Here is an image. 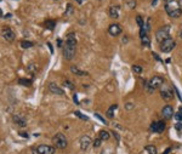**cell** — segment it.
Here are the masks:
<instances>
[{"instance_id":"41","label":"cell","mask_w":182,"mask_h":154,"mask_svg":"<svg viewBox=\"0 0 182 154\" xmlns=\"http://www.w3.org/2000/svg\"><path fill=\"white\" fill-rule=\"evenodd\" d=\"M75 1H77L78 4H83V3L85 1V0H75Z\"/></svg>"},{"instance_id":"35","label":"cell","mask_w":182,"mask_h":154,"mask_svg":"<svg viewBox=\"0 0 182 154\" xmlns=\"http://www.w3.org/2000/svg\"><path fill=\"white\" fill-rule=\"evenodd\" d=\"M95 115H96V117H97V118H98V119H100L101 121H102V123H104V124H106V123H107V121H106V120L103 119V118H102V117H101V115L98 114V113H96V114H95Z\"/></svg>"},{"instance_id":"16","label":"cell","mask_w":182,"mask_h":154,"mask_svg":"<svg viewBox=\"0 0 182 154\" xmlns=\"http://www.w3.org/2000/svg\"><path fill=\"white\" fill-rule=\"evenodd\" d=\"M109 16L114 19L119 18V7L118 6H110L109 7Z\"/></svg>"},{"instance_id":"3","label":"cell","mask_w":182,"mask_h":154,"mask_svg":"<svg viewBox=\"0 0 182 154\" xmlns=\"http://www.w3.org/2000/svg\"><path fill=\"white\" fill-rule=\"evenodd\" d=\"M75 46H77V44H70V43H66L64 44V46H63V56H64L66 60L70 61L74 57L75 49H77Z\"/></svg>"},{"instance_id":"31","label":"cell","mask_w":182,"mask_h":154,"mask_svg":"<svg viewBox=\"0 0 182 154\" xmlns=\"http://www.w3.org/2000/svg\"><path fill=\"white\" fill-rule=\"evenodd\" d=\"M28 72H30V73H33V72H35V70H37V67H35V64L34 63H32V64H29L28 66Z\"/></svg>"},{"instance_id":"26","label":"cell","mask_w":182,"mask_h":154,"mask_svg":"<svg viewBox=\"0 0 182 154\" xmlns=\"http://www.w3.org/2000/svg\"><path fill=\"white\" fill-rule=\"evenodd\" d=\"M136 22H137V24L140 25V28L145 27V23H143V18L141 16H136Z\"/></svg>"},{"instance_id":"38","label":"cell","mask_w":182,"mask_h":154,"mask_svg":"<svg viewBox=\"0 0 182 154\" xmlns=\"http://www.w3.org/2000/svg\"><path fill=\"white\" fill-rule=\"evenodd\" d=\"M48 46H49V48H50V51H51V54L54 52V49H52V45L51 44H50V43H48Z\"/></svg>"},{"instance_id":"23","label":"cell","mask_w":182,"mask_h":154,"mask_svg":"<svg viewBox=\"0 0 182 154\" xmlns=\"http://www.w3.org/2000/svg\"><path fill=\"white\" fill-rule=\"evenodd\" d=\"M145 149L148 152V154H158V151H157V148H155L154 146H152V145L146 146Z\"/></svg>"},{"instance_id":"1","label":"cell","mask_w":182,"mask_h":154,"mask_svg":"<svg viewBox=\"0 0 182 154\" xmlns=\"http://www.w3.org/2000/svg\"><path fill=\"white\" fill-rule=\"evenodd\" d=\"M164 84V78H161V76H158V75H155V76H153L147 84H146V90H147L148 92H154V90H157V89H159V88H161V85Z\"/></svg>"},{"instance_id":"36","label":"cell","mask_w":182,"mask_h":154,"mask_svg":"<svg viewBox=\"0 0 182 154\" xmlns=\"http://www.w3.org/2000/svg\"><path fill=\"white\" fill-rule=\"evenodd\" d=\"M19 135H21L22 137H24V138H28V133H26V132H21Z\"/></svg>"},{"instance_id":"5","label":"cell","mask_w":182,"mask_h":154,"mask_svg":"<svg viewBox=\"0 0 182 154\" xmlns=\"http://www.w3.org/2000/svg\"><path fill=\"white\" fill-rule=\"evenodd\" d=\"M176 46V43H175V40L174 39H171V38H168V39H165L163 40V42L160 43V51L161 52H164V54H169L170 51H173V49Z\"/></svg>"},{"instance_id":"13","label":"cell","mask_w":182,"mask_h":154,"mask_svg":"<svg viewBox=\"0 0 182 154\" xmlns=\"http://www.w3.org/2000/svg\"><path fill=\"white\" fill-rule=\"evenodd\" d=\"M121 27H120V24L118 23H113V24H110L109 25V28H108V33L112 35V37H118V35L121 33Z\"/></svg>"},{"instance_id":"2","label":"cell","mask_w":182,"mask_h":154,"mask_svg":"<svg viewBox=\"0 0 182 154\" xmlns=\"http://www.w3.org/2000/svg\"><path fill=\"white\" fill-rule=\"evenodd\" d=\"M52 143L55 145V147L58 148V149H64L68 146V141L63 133H56L52 138Z\"/></svg>"},{"instance_id":"40","label":"cell","mask_w":182,"mask_h":154,"mask_svg":"<svg viewBox=\"0 0 182 154\" xmlns=\"http://www.w3.org/2000/svg\"><path fill=\"white\" fill-rule=\"evenodd\" d=\"M73 100H74V102H77V103H78V97H77V95L73 96Z\"/></svg>"},{"instance_id":"12","label":"cell","mask_w":182,"mask_h":154,"mask_svg":"<svg viewBox=\"0 0 182 154\" xmlns=\"http://www.w3.org/2000/svg\"><path fill=\"white\" fill-rule=\"evenodd\" d=\"M37 151L39 154H55L56 149H55V147H51V146H46V145H40Z\"/></svg>"},{"instance_id":"25","label":"cell","mask_w":182,"mask_h":154,"mask_svg":"<svg viewBox=\"0 0 182 154\" xmlns=\"http://www.w3.org/2000/svg\"><path fill=\"white\" fill-rule=\"evenodd\" d=\"M132 72H134V73H136V74H140L141 72H142V67L139 66V64H134L132 66Z\"/></svg>"},{"instance_id":"22","label":"cell","mask_w":182,"mask_h":154,"mask_svg":"<svg viewBox=\"0 0 182 154\" xmlns=\"http://www.w3.org/2000/svg\"><path fill=\"white\" fill-rule=\"evenodd\" d=\"M34 46V43L32 42H28V40H22L21 42V48L22 49H30Z\"/></svg>"},{"instance_id":"33","label":"cell","mask_w":182,"mask_h":154,"mask_svg":"<svg viewBox=\"0 0 182 154\" xmlns=\"http://www.w3.org/2000/svg\"><path fill=\"white\" fill-rule=\"evenodd\" d=\"M68 9H67V11H66V16H68V15H70V13H72L73 12V6H72V5H70V4H68V6H67Z\"/></svg>"},{"instance_id":"44","label":"cell","mask_w":182,"mask_h":154,"mask_svg":"<svg viewBox=\"0 0 182 154\" xmlns=\"http://www.w3.org/2000/svg\"><path fill=\"white\" fill-rule=\"evenodd\" d=\"M179 4H180V6L182 7V0H179Z\"/></svg>"},{"instance_id":"46","label":"cell","mask_w":182,"mask_h":154,"mask_svg":"<svg viewBox=\"0 0 182 154\" xmlns=\"http://www.w3.org/2000/svg\"><path fill=\"white\" fill-rule=\"evenodd\" d=\"M0 1H1V0H0Z\"/></svg>"},{"instance_id":"6","label":"cell","mask_w":182,"mask_h":154,"mask_svg":"<svg viewBox=\"0 0 182 154\" xmlns=\"http://www.w3.org/2000/svg\"><path fill=\"white\" fill-rule=\"evenodd\" d=\"M169 33H170V25H164V27L159 28L155 33V39L158 40L159 43H161L163 40L169 38Z\"/></svg>"},{"instance_id":"10","label":"cell","mask_w":182,"mask_h":154,"mask_svg":"<svg viewBox=\"0 0 182 154\" xmlns=\"http://www.w3.org/2000/svg\"><path fill=\"white\" fill-rule=\"evenodd\" d=\"M151 130L153 132L161 133L165 130V123L164 121H153L151 124Z\"/></svg>"},{"instance_id":"29","label":"cell","mask_w":182,"mask_h":154,"mask_svg":"<svg viewBox=\"0 0 182 154\" xmlns=\"http://www.w3.org/2000/svg\"><path fill=\"white\" fill-rule=\"evenodd\" d=\"M63 85H64V86H67V88H68L69 90H73V89H74V85H73L72 83H70V81H69V80H64V83H63Z\"/></svg>"},{"instance_id":"43","label":"cell","mask_w":182,"mask_h":154,"mask_svg":"<svg viewBox=\"0 0 182 154\" xmlns=\"http://www.w3.org/2000/svg\"><path fill=\"white\" fill-rule=\"evenodd\" d=\"M32 152H33V154H39V153H38V151H37V149H33V151H32Z\"/></svg>"},{"instance_id":"4","label":"cell","mask_w":182,"mask_h":154,"mask_svg":"<svg viewBox=\"0 0 182 154\" xmlns=\"http://www.w3.org/2000/svg\"><path fill=\"white\" fill-rule=\"evenodd\" d=\"M165 11L170 17H173V18H179L182 15V9L175 6V5H173L171 3L165 5Z\"/></svg>"},{"instance_id":"32","label":"cell","mask_w":182,"mask_h":154,"mask_svg":"<svg viewBox=\"0 0 182 154\" xmlns=\"http://www.w3.org/2000/svg\"><path fill=\"white\" fill-rule=\"evenodd\" d=\"M175 118H176V119H177L179 121H181V120H182V107L180 108V110L177 112V114L175 115Z\"/></svg>"},{"instance_id":"30","label":"cell","mask_w":182,"mask_h":154,"mask_svg":"<svg viewBox=\"0 0 182 154\" xmlns=\"http://www.w3.org/2000/svg\"><path fill=\"white\" fill-rule=\"evenodd\" d=\"M74 114H75V115H77L78 118H80V119H83V120H88V117H85V115H83V114H82V113H80V112H78V110H77V112H74Z\"/></svg>"},{"instance_id":"18","label":"cell","mask_w":182,"mask_h":154,"mask_svg":"<svg viewBox=\"0 0 182 154\" xmlns=\"http://www.w3.org/2000/svg\"><path fill=\"white\" fill-rule=\"evenodd\" d=\"M118 108V106L117 104H112L108 108V110H107V113H106V115H107V118L108 119H112V118L114 117V112H115V109Z\"/></svg>"},{"instance_id":"39","label":"cell","mask_w":182,"mask_h":154,"mask_svg":"<svg viewBox=\"0 0 182 154\" xmlns=\"http://www.w3.org/2000/svg\"><path fill=\"white\" fill-rule=\"evenodd\" d=\"M170 152H171V148H166V151H165L163 154H169Z\"/></svg>"},{"instance_id":"15","label":"cell","mask_w":182,"mask_h":154,"mask_svg":"<svg viewBox=\"0 0 182 154\" xmlns=\"http://www.w3.org/2000/svg\"><path fill=\"white\" fill-rule=\"evenodd\" d=\"M49 90L52 92V94H55V95H60V96H62V95H64V91L60 88V86H57L55 83H50L49 84Z\"/></svg>"},{"instance_id":"24","label":"cell","mask_w":182,"mask_h":154,"mask_svg":"<svg viewBox=\"0 0 182 154\" xmlns=\"http://www.w3.org/2000/svg\"><path fill=\"white\" fill-rule=\"evenodd\" d=\"M18 84L19 85H23V86H30L32 85V80H28V79H18Z\"/></svg>"},{"instance_id":"20","label":"cell","mask_w":182,"mask_h":154,"mask_svg":"<svg viewBox=\"0 0 182 154\" xmlns=\"http://www.w3.org/2000/svg\"><path fill=\"white\" fill-rule=\"evenodd\" d=\"M124 1V5L128 9H130V10H132V9H135L136 7V0H123Z\"/></svg>"},{"instance_id":"14","label":"cell","mask_w":182,"mask_h":154,"mask_svg":"<svg viewBox=\"0 0 182 154\" xmlns=\"http://www.w3.org/2000/svg\"><path fill=\"white\" fill-rule=\"evenodd\" d=\"M161 114H163V117L165 118V119H171V118L174 117V108L173 106H165L163 110H161Z\"/></svg>"},{"instance_id":"11","label":"cell","mask_w":182,"mask_h":154,"mask_svg":"<svg viewBox=\"0 0 182 154\" xmlns=\"http://www.w3.org/2000/svg\"><path fill=\"white\" fill-rule=\"evenodd\" d=\"M80 148H82L83 151H88L89 147L92 145V141H91V138L88 136V135H84L80 137Z\"/></svg>"},{"instance_id":"42","label":"cell","mask_w":182,"mask_h":154,"mask_svg":"<svg viewBox=\"0 0 182 154\" xmlns=\"http://www.w3.org/2000/svg\"><path fill=\"white\" fill-rule=\"evenodd\" d=\"M164 1H165L166 4H170V3H173V1H174V0H164Z\"/></svg>"},{"instance_id":"17","label":"cell","mask_w":182,"mask_h":154,"mask_svg":"<svg viewBox=\"0 0 182 154\" xmlns=\"http://www.w3.org/2000/svg\"><path fill=\"white\" fill-rule=\"evenodd\" d=\"M70 72H72L73 74H75V75H78V76L88 75L86 72H84V70H82V69H79L78 67H75V66H72V67H70Z\"/></svg>"},{"instance_id":"28","label":"cell","mask_w":182,"mask_h":154,"mask_svg":"<svg viewBox=\"0 0 182 154\" xmlns=\"http://www.w3.org/2000/svg\"><path fill=\"white\" fill-rule=\"evenodd\" d=\"M142 46H143V48H148V46H149V40H148V37L142 38Z\"/></svg>"},{"instance_id":"27","label":"cell","mask_w":182,"mask_h":154,"mask_svg":"<svg viewBox=\"0 0 182 154\" xmlns=\"http://www.w3.org/2000/svg\"><path fill=\"white\" fill-rule=\"evenodd\" d=\"M101 143H102V140L98 137V138H96V140H94V142H92V146L95 147V148H98L100 146H101Z\"/></svg>"},{"instance_id":"21","label":"cell","mask_w":182,"mask_h":154,"mask_svg":"<svg viewBox=\"0 0 182 154\" xmlns=\"http://www.w3.org/2000/svg\"><path fill=\"white\" fill-rule=\"evenodd\" d=\"M44 24H45V27H46L48 29H50V30H54L55 27H56V22H55L54 19H46Z\"/></svg>"},{"instance_id":"45","label":"cell","mask_w":182,"mask_h":154,"mask_svg":"<svg viewBox=\"0 0 182 154\" xmlns=\"http://www.w3.org/2000/svg\"><path fill=\"white\" fill-rule=\"evenodd\" d=\"M55 1H57V0H55Z\"/></svg>"},{"instance_id":"19","label":"cell","mask_w":182,"mask_h":154,"mask_svg":"<svg viewBox=\"0 0 182 154\" xmlns=\"http://www.w3.org/2000/svg\"><path fill=\"white\" fill-rule=\"evenodd\" d=\"M98 137H100L102 141H108V140H109V137H110V135H109V132H108V131L101 130V131L98 132Z\"/></svg>"},{"instance_id":"7","label":"cell","mask_w":182,"mask_h":154,"mask_svg":"<svg viewBox=\"0 0 182 154\" xmlns=\"http://www.w3.org/2000/svg\"><path fill=\"white\" fill-rule=\"evenodd\" d=\"M1 35H3V38L6 40V42H9V43H12L13 40H15V38H16V34H15V32L11 28H9V27H3Z\"/></svg>"},{"instance_id":"9","label":"cell","mask_w":182,"mask_h":154,"mask_svg":"<svg viewBox=\"0 0 182 154\" xmlns=\"http://www.w3.org/2000/svg\"><path fill=\"white\" fill-rule=\"evenodd\" d=\"M12 120H13L15 124L21 126V127H26L27 126V119H26V117H24L23 114H15L12 117Z\"/></svg>"},{"instance_id":"34","label":"cell","mask_w":182,"mask_h":154,"mask_svg":"<svg viewBox=\"0 0 182 154\" xmlns=\"http://www.w3.org/2000/svg\"><path fill=\"white\" fill-rule=\"evenodd\" d=\"M175 127H176V130H177V131H181L182 130V124H181V123H177V124L175 125Z\"/></svg>"},{"instance_id":"8","label":"cell","mask_w":182,"mask_h":154,"mask_svg":"<svg viewBox=\"0 0 182 154\" xmlns=\"http://www.w3.org/2000/svg\"><path fill=\"white\" fill-rule=\"evenodd\" d=\"M160 96L161 98H163L164 101L169 102L174 98V95H173V91H171V89L169 88V86H161L160 88Z\"/></svg>"},{"instance_id":"37","label":"cell","mask_w":182,"mask_h":154,"mask_svg":"<svg viewBox=\"0 0 182 154\" xmlns=\"http://www.w3.org/2000/svg\"><path fill=\"white\" fill-rule=\"evenodd\" d=\"M126 109H132V104L128 103V104H126Z\"/></svg>"}]
</instances>
